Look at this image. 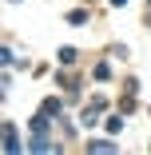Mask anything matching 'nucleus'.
<instances>
[{
	"instance_id": "f257e3e1",
	"label": "nucleus",
	"mask_w": 151,
	"mask_h": 155,
	"mask_svg": "<svg viewBox=\"0 0 151 155\" xmlns=\"http://www.w3.org/2000/svg\"><path fill=\"white\" fill-rule=\"evenodd\" d=\"M111 4H115V8H123V4H127V0H111Z\"/></svg>"
}]
</instances>
